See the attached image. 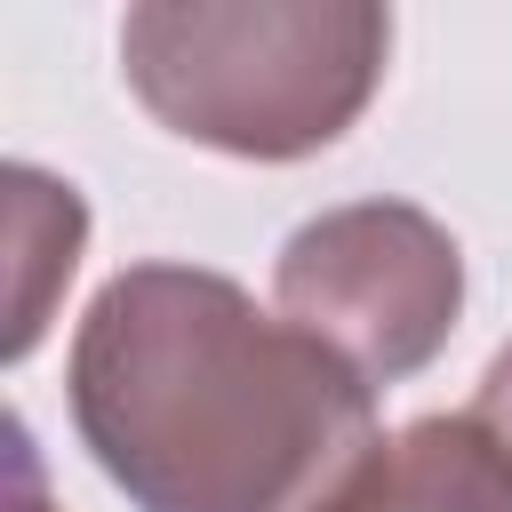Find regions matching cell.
<instances>
[{
  "label": "cell",
  "mask_w": 512,
  "mask_h": 512,
  "mask_svg": "<svg viewBox=\"0 0 512 512\" xmlns=\"http://www.w3.org/2000/svg\"><path fill=\"white\" fill-rule=\"evenodd\" d=\"M8 232H16V320H8V360H24V352L40 344V328H48V288L72 280V264H80V232H88L80 192L16 160V168H8Z\"/></svg>",
  "instance_id": "cell-5"
},
{
  "label": "cell",
  "mask_w": 512,
  "mask_h": 512,
  "mask_svg": "<svg viewBox=\"0 0 512 512\" xmlns=\"http://www.w3.org/2000/svg\"><path fill=\"white\" fill-rule=\"evenodd\" d=\"M312 512H512V448L472 416H416L384 432Z\"/></svg>",
  "instance_id": "cell-4"
},
{
  "label": "cell",
  "mask_w": 512,
  "mask_h": 512,
  "mask_svg": "<svg viewBox=\"0 0 512 512\" xmlns=\"http://www.w3.org/2000/svg\"><path fill=\"white\" fill-rule=\"evenodd\" d=\"M8 512H56L48 488H40V456H32L24 424H8Z\"/></svg>",
  "instance_id": "cell-6"
},
{
  "label": "cell",
  "mask_w": 512,
  "mask_h": 512,
  "mask_svg": "<svg viewBox=\"0 0 512 512\" xmlns=\"http://www.w3.org/2000/svg\"><path fill=\"white\" fill-rule=\"evenodd\" d=\"M72 432L136 512H312L384 432L376 392L208 264H128L64 360Z\"/></svg>",
  "instance_id": "cell-1"
},
{
  "label": "cell",
  "mask_w": 512,
  "mask_h": 512,
  "mask_svg": "<svg viewBox=\"0 0 512 512\" xmlns=\"http://www.w3.org/2000/svg\"><path fill=\"white\" fill-rule=\"evenodd\" d=\"M272 312L328 344L368 392L440 360L464 312V248L416 200H344L272 256Z\"/></svg>",
  "instance_id": "cell-3"
},
{
  "label": "cell",
  "mask_w": 512,
  "mask_h": 512,
  "mask_svg": "<svg viewBox=\"0 0 512 512\" xmlns=\"http://www.w3.org/2000/svg\"><path fill=\"white\" fill-rule=\"evenodd\" d=\"M472 416H480V424H488V432H496V440L512 448V344H504V352L488 360V376H480V400H472Z\"/></svg>",
  "instance_id": "cell-7"
},
{
  "label": "cell",
  "mask_w": 512,
  "mask_h": 512,
  "mask_svg": "<svg viewBox=\"0 0 512 512\" xmlns=\"http://www.w3.org/2000/svg\"><path fill=\"white\" fill-rule=\"evenodd\" d=\"M392 16L368 0H144L120 16L128 96L184 144L288 168L384 88Z\"/></svg>",
  "instance_id": "cell-2"
}]
</instances>
